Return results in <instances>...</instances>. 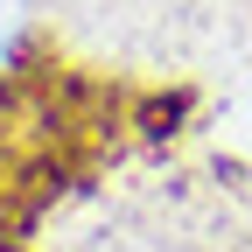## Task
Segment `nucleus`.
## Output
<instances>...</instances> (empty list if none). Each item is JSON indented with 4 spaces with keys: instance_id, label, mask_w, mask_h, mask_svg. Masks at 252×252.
Returning a JSON list of instances; mask_svg holds the SVG:
<instances>
[{
    "instance_id": "f257e3e1",
    "label": "nucleus",
    "mask_w": 252,
    "mask_h": 252,
    "mask_svg": "<svg viewBox=\"0 0 252 252\" xmlns=\"http://www.w3.org/2000/svg\"><path fill=\"white\" fill-rule=\"evenodd\" d=\"M182 112H189L182 98H147L133 119H140V133H175V119H182Z\"/></svg>"
},
{
    "instance_id": "7ed1b4c3",
    "label": "nucleus",
    "mask_w": 252,
    "mask_h": 252,
    "mask_svg": "<svg viewBox=\"0 0 252 252\" xmlns=\"http://www.w3.org/2000/svg\"><path fill=\"white\" fill-rule=\"evenodd\" d=\"M0 252H21V245H7V238H0Z\"/></svg>"
},
{
    "instance_id": "f03ea898",
    "label": "nucleus",
    "mask_w": 252,
    "mask_h": 252,
    "mask_svg": "<svg viewBox=\"0 0 252 252\" xmlns=\"http://www.w3.org/2000/svg\"><path fill=\"white\" fill-rule=\"evenodd\" d=\"M7 28H14V0H0V42H7Z\"/></svg>"
}]
</instances>
